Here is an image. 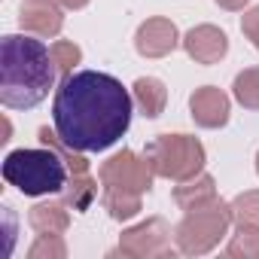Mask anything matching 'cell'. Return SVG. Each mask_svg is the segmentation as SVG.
Returning <instances> with one entry per match:
<instances>
[{
    "instance_id": "6da1fadb",
    "label": "cell",
    "mask_w": 259,
    "mask_h": 259,
    "mask_svg": "<svg viewBox=\"0 0 259 259\" xmlns=\"http://www.w3.org/2000/svg\"><path fill=\"white\" fill-rule=\"evenodd\" d=\"M135 98L128 89L101 70H76L61 76L52 101V122L58 138L79 153L110 150L132 125Z\"/></svg>"
},
{
    "instance_id": "7a4b0ae2",
    "label": "cell",
    "mask_w": 259,
    "mask_h": 259,
    "mask_svg": "<svg viewBox=\"0 0 259 259\" xmlns=\"http://www.w3.org/2000/svg\"><path fill=\"white\" fill-rule=\"evenodd\" d=\"M58 67L43 40L10 34L0 43V104L10 110L37 107L55 85Z\"/></svg>"
},
{
    "instance_id": "3957f363",
    "label": "cell",
    "mask_w": 259,
    "mask_h": 259,
    "mask_svg": "<svg viewBox=\"0 0 259 259\" xmlns=\"http://www.w3.org/2000/svg\"><path fill=\"white\" fill-rule=\"evenodd\" d=\"M67 177H70L67 162L61 159L58 150L46 144L40 150H13L4 159V180L31 198L61 192Z\"/></svg>"
},
{
    "instance_id": "277c9868",
    "label": "cell",
    "mask_w": 259,
    "mask_h": 259,
    "mask_svg": "<svg viewBox=\"0 0 259 259\" xmlns=\"http://www.w3.org/2000/svg\"><path fill=\"white\" fill-rule=\"evenodd\" d=\"M144 156L153 165L156 177H165L174 183H183V180L201 174L204 162H207L201 141L192 135H159L147 144Z\"/></svg>"
},
{
    "instance_id": "5b68a950",
    "label": "cell",
    "mask_w": 259,
    "mask_h": 259,
    "mask_svg": "<svg viewBox=\"0 0 259 259\" xmlns=\"http://www.w3.org/2000/svg\"><path fill=\"white\" fill-rule=\"evenodd\" d=\"M229 226H232V207L220 198L198 210H189L174 229L177 250L183 256H204L229 235Z\"/></svg>"
},
{
    "instance_id": "8992f818",
    "label": "cell",
    "mask_w": 259,
    "mask_h": 259,
    "mask_svg": "<svg viewBox=\"0 0 259 259\" xmlns=\"http://www.w3.org/2000/svg\"><path fill=\"white\" fill-rule=\"evenodd\" d=\"M122 256L132 259H159V256H174L171 247V226L162 217H150L119 235V250Z\"/></svg>"
},
{
    "instance_id": "52a82bcc",
    "label": "cell",
    "mask_w": 259,
    "mask_h": 259,
    "mask_svg": "<svg viewBox=\"0 0 259 259\" xmlns=\"http://www.w3.org/2000/svg\"><path fill=\"white\" fill-rule=\"evenodd\" d=\"M153 177H156L153 165L147 162V156H138L135 150H122L101 165V183L104 186L141 192V195L153 189Z\"/></svg>"
},
{
    "instance_id": "ba28073f",
    "label": "cell",
    "mask_w": 259,
    "mask_h": 259,
    "mask_svg": "<svg viewBox=\"0 0 259 259\" xmlns=\"http://www.w3.org/2000/svg\"><path fill=\"white\" fill-rule=\"evenodd\" d=\"M177 43H183L177 34V25L171 19H159V16L147 19L135 34V49L144 58H165L177 49Z\"/></svg>"
},
{
    "instance_id": "9c48e42d",
    "label": "cell",
    "mask_w": 259,
    "mask_h": 259,
    "mask_svg": "<svg viewBox=\"0 0 259 259\" xmlns=\"http://www.w3.org/2000/svg\"><path fill=\"white\" fill-rule=\"evenodd\" d=\"M189 113H192L195 125H201V128H223L229 122L232 104H229V95L223 89L201 85L189 95Z\"/></svg>"
},
{
    "instance_id": "30bf717a",
    "label": "cell",
    "mask_w": 259,
    "mask_h": 259,
    "mask_svg": "<svg viewBox=\"0 0 259 259\" xmlns=\"http://www.w3.org/2000/svg\"><path fill=\"white\" fill-rule=\"evenodd\" d=\"M61 10L64 7L58 0H25L19 10V25L34 37H58L64 28Z\"/></svg>"
},
{
    "instance_id": "8fae6325",
    "label": "cell",
    "mask_w": 259,
    "mask_h": 259,
    "mask_svg": "<svg viewBox=\"0 0 259 259\" xmlns=\"http://www.w3.org/2000/svg\"><path fill=\"white\" fill-rule=\"evenodd\" d=\"M183 49L195 64H217L226 58L229 52V37L226 31H220L217 25H198L192 31H186L183 37Z\"/></svg>"
},
{
    "instance_id": "7c38bea8",
    "label": "cell",
    "mask_w": 259,
    "mask_h": 259,
    "mask_svg": "<svg viewBox=\"0 0 259 259\" xmlns=\"http://www.w3.org/2000/svg\"><path fill=\"white\" fill-rule=\"evenodd\" d=\"M210 201H217V183H213V177L204 174V171L174 186V204H177L180 210H186V213H189V210H198V207H204V204H210Z\"/></svg>"
},
{
    "instance_id": "4fadbf2b",
    "label": "cell",
    "mask_w": 259,
    "mask_h": 259,
    "mask_svg": "<svg viewBox=\"0 0 259 259\" xmlns=\"http://www.w3.org/2000/svg\"><path fill=\"white\" fill-rule=\"evenodd\" d=\"M70 204L67 201H37L28 210V223L37 235H64L70 226Z\"/></svg>"
},
{
    "instance_id": "5bb4252c",
    "label": "cell",
    "mask_w": 259,
    "mask_h": 259,
    "mask_svg": "<svg viewBox=\"0 0 259 259\" xmlns=\"http://www.w3.org/2000/svg\"><path fill=\"white\" fill-rule=\"evenodd\" d=\"M132 98H135L138 110H141L147 119H156V116H162V110H165V104H168V89H165V82L156 79V76H141V79L132 85Z\"/></svg>"
},
{
    "instance_id": "9a60e30c",
    "label": "cell",
    "mask_w": 259,
    "mask_h": 259,
    "mask_svg": "<svg viewBox=\"0 0 259 259\" xmlns=\"http://www.w3.org/2000/svg\"><path fill=\"white\" fill-rule=\"evenodd\" d=\"M104 210L113 220H132L141 213V192H128V189H116V186H104L101 195Z\"/></svg>"
},
{
    "instance_id": "2e32d148",
    "label": "cell",
    "mask_w": 259,
    "mask_h": 259,
    "mask_svg": "<svg viewBox=\"0 0 259 259\" xmlns=\"http://www.w3.org/2000/svg\"><path fill=\"white\" fill-rule=\"evenodd\" d=\"M61 195H64V201H67L73 210L85 213V210L95 204V198H98V183H95L89 174H70L67 183H64V189H61Z\"/></svg>"
},
{
    "instance_id": "e0dca14e",
    "label": "cell",
    "mask_w": 259,
    "mask_h": 259,
    "mask_svg": "<svg viewBox=\"0 0 259 259\" xmlns=\"http://www.w3.org/2000/svg\"><path fill=\"white\" fill-rule=\"evenodd\" d=\"M232 207V223L244 229H259V189H247L229 201Z\"/></svg>"
},
{
    "instance_id": "ac0fdd59",
    "label": "cell",
    "mask_w": 259,
    "mask_h": 259,
    "mask_svg": "<svg viewBox=\"0 0 259 259\" xmlns=\"http://www.w3.org/2000/svg\"><path fill=\"white\" fill-rule=\"evenodd\" d=\"M235 101L247 110H259V67H247L235 76Z\"/></svg>"
},
{
    "instance_id": "d6986e66",
    "label": "cell",
    "mask_w": 259,
    "mask_h": 259,
    "mask_svg": "<svg viewBox=\"0 0 259 259\" xmlns=\"http://www.w3.org/2000/svg\"><path fill=\"white\" fill-rule=\"evenodd\" d=\"M226 253L232 259H259V229H244L238 226V232L232 235Z\"/></svg>"
},
{
    "instance_id": "ffe728a7",
    "label": "cell",
    "mask_w": 259,
    "mask_h": 259,
    "mask_svg": "<svg viewBox=\"0 0 259 259\" xmlns=\"http://www.w3.org/2000/svg\"><path fill=\"white\" fill-rule=\"evenodd\" d=\"M52 61H55V67H58L61 76H70L73 67L82 61V49L73 40H55L52 43Z\"/></svg>"
},
{
    "instance_id": "44dd1931",
    "label": "cell",
    "mask_w": 259,
    "mask_h": 259,
    "mask_svg": "<svg viewBox=\"0 0 259 259\" xmlns=\"http://www.w3.org/2000/svg\"><path fill=\"white\" fill-rule=\"evenodd\" d=\"M64 256L67 244L61 241V235H40L28 250V259H64Z\"/></svg>"
},
{
    "instance_id": "7402d4cb",
    "label": "cell",
    "mask_w": 259,
    "mask_h": 259,
    "mask_svg": "<svg viewBox=\"0 0 259 259\" xmlns=\"http://www.w3.org/2000/svg\"><path fill=\"white\" fill-rule=\"evenodd\" d=\"M241 31H244V37L253 43V49L259 52V7H253V10L244 13V19H241Z\"/></svg>"
},
{
    "instance_id": "603a6c76",
    "label": "cell",
    "mask_w": 259,
    "mask_h": 259,
    "mask_svg": "<svg viewBox=\"0 0 259 259\" xmlns=\"http://www.w3.org/2000/svg\"><path fill=\"white\" fill-rule=\"evenodd\" d=\"M217 7H223V10H229V13H238V10H244L250 0H213Z\"/></svg>"
},
{
    "instance_id": "cb8c5ba5",
    "label": "cell",
    "mask_w": 259,
    "mask_h": 259,
    "mask_svg": "<svg viewBox=\"0 0 259 259\" xmlns=\"http://www.w3.org/2000/svg\"><path fill=\"white\" fill-rule=\"evenodd\" d=\"M58 4H61L64 10H85L89 0H58Z\"/></svg>"
},
{
    "instance_id": "d4e9b609",
    "label": "cell",
    "mask_w": 259,
    "mask_h": 259,
    "mask_svg": "<svg viewBox=\"0 0 259 259\" xmlns=\"http://www.w3.org/2000/svg\"><path fill=\"white\" fill-rule=\"evenodd\" d=\"M256 174H259V153H256Z\"/></svg>"
}]
</instances>
